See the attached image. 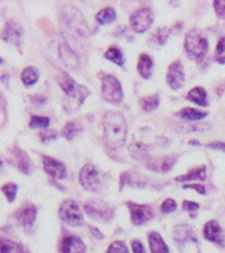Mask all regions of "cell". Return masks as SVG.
I'll return each instance as SVG.
<instances>
[{"label": "cell", "instance_id": "23", "mask_svg": "<svg viewBox=\"0 0 225 253\" xmlns=\"http://www.w3.org/2000/svg\"><path fill=\"white\" fill-rule=\"evenodd\" d=\"M38 78H40V72H38V69L34 68V66H27L23 72H21V82L26 84V86H33V84H36L37 81H38Z\"/></svg>", "mask_w": 225, "mask_h": 253}, {"label": "cell", "instance_id": "28", "mask_svg": "<svg viewBox=\"0 0 225 253\" xmlns=\"http://www.w3.org/2000/svg\"><path fill=\"white\" fill-rule=\"evenodd\" d=\"M58 82H59V86L62 87V90L65 94H68L69 91H72L73 89H75V86L78 84V83H75V81H73L72 78H71L69 75H66V73H62V75L59 76Z\"/></svg>", "mask_w": 225, "mask_h": 253}, {"label": "cell", "instance_id": "21", "mask_svg": "<svg viewBox=\"0 0 225 253\" xmlns=\"http://www.w3.org/2000/svg\"><path fill=\"white\" fill-rule=\"evenodd\" d=\"M187 100L196 103L198 106L206 107V106H207V91L204 90L203 87H200V86L193 87V89L187 93Z\"/></svg>", "mask_w": 225, "mask_h": 253}, {"label": "cell", "instance_id": "43", "mask_svg": "<svg viewBox=\"0 0 225 253\" xmlns=\"http://www.w3.org/2000/svg\"><path fill=\"white\" fill-rule=\"evenodd\" d=\"M183 208L187 210V211H196V210H198V204L197 203H193V201H184L183 203Z\"/></svg>", "mask_w": 225, "mask_h": 253}, {"label": "cell", "instance_id": "13", "mask_svg": "<svg viewBox=\"0 0 225 253\" xmlns=\"http://www.w3.org/2000/svg\"><path fill=\"white\" fill-rule=\"evenodd\" d=\"M16 218L17 221L26 228H30V226L34 225L37 218V208L33 206V204H24L23 207H20L16 211Z\"/></svg>", "mask_w": 225, "mask_h": 253}, {"label": "cell", "instance_id": "14", "mask_svg": "<svg viewBox=\"0 0 225 253\" xmlns=\"http://www.w3.org/2000/svg\"><path fill=\"white\" fill-rule=\"evenodd\" d=\"M204 236L206 239L210 242H214V244L220 245L221 248L224 246V234H223V229L221 226L218 225L217 221H208L207 224L204 225Z\"/></svg>", "mask_w": 225, "mask_h": 253}, {"label": "cell", "instance_id": "16", "mask_svg": "<svg viewBox=\"0 0 225 253\" xmlns=\"http://www.w3.org/2000/svg\"><path fill=\"white\" fill-rule=\"evenodd\" d=\"M61 253H85V244L78 236H66L61 244Z\"/></svg>", "mask_w": 225, "mask_h": 253}, {"label": "cell", "instance_id": "29", "mask_svg": "<svg viewBox=\"0 0 225 253\" xmlns=\"http://www.w3.org/2000/svg\"><path fill=\"white\" fill-rule=\"evenodd\" d=\"M158 104H159V96L158 94H153V96H148V97H144V99L141 100V107L144 111L146 113H149V111H152L158 107Z\"/></svg>", "mask_w": 225, "mask_h": 253}, {"label": "cell", "instance_id": "30", "mask_svg": "<svg viewBox=\"0 0 225 253\" xmlns=\"http://www.w3.org/2000/svg\"><path fill=\"white\" fill-rule=\"evenodd\" d=\"M81 131H82L81 126H79L78 123H72V121H71V123H68V124L65 126L62 134L66 139H73V138L78 135Z\"/></svg>", "mask_w": 225, "mask_h": 253}, {"label": "cell", "instance_id": "36", "mask_svg": "<svg viewBox=\"0 0 225 253\" xmlns=\"http://www.w3.org/2000/svg\"><path fill=\"white\" fill-rule=\"evenodd\" d=\"M176 161H178V158H176L175 155H171V156L163 158L162 163H161V170H162V172H169L172 168H173V165L176 163Z\"/></svg>", "mask_w": 225, "mask_h": 253}, {"label": "cell", "instance_id": "33", "mask_svg": "<svg viewBox=\"0 0 225 253\" xmlns=\"http://www.w3.org/2000/svg\"><path fill=\"white\" fill-rule=\"evenodd\" d=\"M49 126V118L41 117V116H33L30 120V126L31 128H46Z\"/></svg>", "mask_w": 225, "mask_h": 253}, {"label": "cell", "instance_id": "3", "mask_svg": "<svg viewBox=\"0 0 225 253\" xmlns=\"http://www.w3.org/2000/svg\"><path fill=\"white\" fill-rule=\"evenodd\" d=\"M101 96L107 103H113V104H117L123 100L124 97L123 87L114 76L104 75L101 78Z\"/></svg>", "mask_w": 225, "mask_h": 253}, {"label": "cell", "instance_id": "20", "mask_svg": "<svg viewBox=\"0 0 225 253\" xmlns=\"http://www.w3.org/2000/svg\"><path fill=\"white\" fill-rule=\"evenodd\" d=\"M149 248H151V252L152 253H168L169 252V248L168 245L165 244V241L162 239V236L159 235L158 232H151L149 236Z\"/></svg>", "mask_w": 225, "mask_h": 253}, {"label": "cell", "instance_id": "18", "mask_svg": "<svg viewBox=\"0 0 225 253\" xmlns=\"http://www.w3.org/2000/svg\"><path fill=\"white\" fill-rule=\"evenodd\" d=\"M153 71V61L151 56L146 54L139 55L138 59V73L144 78V79H149Z\"/></svg>", "mask_w": 225, "mask_h": 253}, {"label": "cell", "instance_id": "19", "mask_svg": "<svg viewBox=\"0 0 225 253\" xmlns=\"http://www.w3.org/2000/svg\"><path fill=\"white\" fill-rule=\"evenodd\" d=\"M124 184H128L131 187H145L146 186V179L144 176L138 174V173H124L121 176V187H124Z\"/></svg>", "mask_w": 225, "mask_h": 253}, {"label": "cell", "instance_id": "46", "mask_svg": "<svg viewBox=\"0 0 225 253\" xmlns=\"http://www.w3.org/2000/svg\"><path fill=\"white\" fill-rule=\"evenodd\" d=\"M0 63H3V59H1V58H0Z\"/></svg>", "mask_w": 225, "mask_h": 253}, {"label": "cell", "instance_id": "34", "mask_svg": "<svg viewBox=\"0 0 225 253\" xmlns=\"http://www.w3.org/2000/svg\"><path fill=\"white\" fill-rule=\"evenodd\" d=\"M216 59L217 62L225 63V37L220 38L216 49Z\"/></svg>", "mask_w": 225, "mask_h": 253}, {"label": "cell", "instance_id": "44", "mask_svg": "<svg viewBox=\"0 0 225 253\" xmlns=\"http://www.w3.org/2000/svg\"><path fill=\"white\" fill-rule=\"evenodd\" d=\"M208 148L225 152V142H211V144H208Z\"/></svg>", "mask_w": 225, "mask_h": 253}, {"label": "cell", "instance_id": "2", "mask_svg": "<svg viewBox=\"0 0 225 253\" xmlns=\"http://www.w3.org/2000/svg\"><path fill=\"white\" fill-rule=\"evenodd\" d=\"M184 48L191 58H203L208 51V40L200 30L193 28L186 34Z\"/></svg>", "mask_w": 225, "mask_h": 253}, {"label": "cell", "instance_id": "40", "mask_svg": "<svg viewBox=\"0 0 225 253\" xmlns=\"http://www.w3.org/2000/svg\"><path fill=\"white\" fill-rule=\"evenodd\" d=\"M214 9L220 17H225V0H217L214 1Z\"/></svg>", "mask_w": 225, "mask_h": 253}, {"label": "cell", "instance_id": "37", "mask_svg": "<svg viewBox=\"0 0 225 253\" xmlns=\"http://www.w3.org/2000/svg\"><path fill=\"white\" fill-rule=\"evenodd\" d=\"M168 37H169V30H168V28H159V30L156 31L155 37H153V40H155L159 45H163V44L166 42Z\"/></svg>", "mask_w": 225, "mask_h": 253}, {"label": "cell", "instance_id": "7", "mask_svg": "<svg viewBox=\"0 0 225 253\" xmlns=\"http://www.w3.org/2000/svg\"><path fill=\"white\" fill-rule=\"evenodd\" d=\"M88 96H89V90L81 84H76L72 91L65 94V103H63L65 110L66 111H76L83 104V101Z\"/></svg>", "mask_w": 225, "mask_h": 253}, {"label": "cell", "instance_id": "11", "mask_svg": "<svg viewBox=\"0 0 225 253\" xmlns=\"http://www.w3.org/2000/svg\"><path fill=\"white\" fill-rule=\"evenodd\" d=\"M21 37H23V28L16 21H7L6 26L1 31V38L13 45H20L21 42Z\"/></svg>", "mask_w": 225, "mask_h": 253}, {"label": "cell", "instance_id": "31", "mask_svg": "<svg viewBox=\"0 0 225 253\" xmlns=\"http://www.w3.org/2000/svg\"><path fill=\"white\" fill-rule=\"evenodd\" d=\"M130 154L133 155L135 159H144V156L148 154V148L144 144H134L130 148Z\"/></svg>", "mask_w": 225, "mask_h": 253}, {"label": "cell", "instance_id": "26", "mask_svg": "<svg viewBox=\"0 0 225 253\" xmlns=\"http://www.w3.org/2000/svg\"><path fill=\"white\" fill-rule=\"evenodd\" d=\"M0 253H24V249L16 242L0 239Z\"/></svg>", "mask_w": 225, "mask_h": 253}, {"label": "cell", "instance_id": "38", "mask_svg": "<svg viewBox=\"0 0 225 253\" xmlns=\"http://www.w3.org/2000/svg\"><path fill=\"white\" fill-rule=\"evenodd\" d=\"M56 136H58V132H56V131H54V129H48V131H44V132L40 134V139H41L44 144H48V142L56 139Z\"/></svg>", "mask_w": 225, "mask_h": 253}, {"label": "cell", "instance_id": "6", "mask_svg": "<svg viewBox=\"0 0 225 253\" xmlns=\"http://www.w3.org/2000/svg\"><path fill=\"white\" fill-rule=\"evenodd\" d=\"M79 180L81 184L89 191H97L100 187V176L97 169L93 165H85L82 168L81 174H79Z\"/></svg>", "mask_w": 225, "mask_h": 253}, {"label": "cell", "instance_id": "42", "mask_svg": "<svg viewBox=\"0 0 225 253\" xmlns=\"http://www.w3.org/2000/svg\"><path fill=\"white\" fill-rule=\"evenodd\" d=\"M131 246H133V252L134 253H145V249L144 246H142V244L139 242V241H133L131 242Z\"/></svg>", "mask_w": 225, "mask_h": 253}, {"label": "cell", "instance_id": "41", "mask_svg": "<svg viewBox=\"0 0 225 253\" xmlns=\"http://www.w3.org/2000/svg\"><path fill=\"white\" fill-rule=\"evenodd\" d=\"M184 189H193L196 190L197 193H200V194H206V189H204V186H201V184H184L183 186Z\"/></svg>", "mask_w": 225, "mask_h": 253}, {"label": "cell", "instance_id": "17", "mask_svg": "<svg viewBox=\"0 0 225 253\" xmlns=\"http://www.w3.org/2000/svg\"><path fill=\"white\" fill-rule=\"evenodd\" d=\"M206 176H207V172H206V166H200V168H196L193 170H190L189 173L186 174H181V176H178L175 180L178 183H186V181L190 180H206Z\"/></svg>", "mask_w": 225, "mask_h": 253}, {"label": "cell", "instance_id": "22", "mask_svg": "<svg viewBox=\"0 0 225 253\" xmlns=\"http://www.w3.org/2000/svg\"><path fill=\"white\" fill-rule=\"evenodd\" d=\"M116 18H117V14H116L114 9H111V7L101 9L99 13L96 14V20H97V23L101 24V26H108V24L114 23Z\"/></svg>", "mask_w": 225, "mask_h": 253}, {"label": "cell", "instance_id": "10", "mask_svg": "<svg viewBox=\"0 0 225 253\" xmlns=\"http://www.w3.org/2000/svg\"><path fill=\"white\" fill-rule=\"evenodd\" d=\"M166 81H168V84L175 90H178L184 84V71H183V65L180 61H175L169 66Z\"/></svg>", "mask_w": 225, "mask_h": 253}, {"label": "cell", "instance_id": "39", "mask_svg": "<svg viewBox=\"0 0 225 253\" xmlns=\"http://www.w3.org/2000/svg\"><path fill=\"white\" fill-rule=\"evenodd\" d=\"M176 201L172 199H166L165 201L162 203V211L163 212H166V214H169V212H172V211H175L176 210Z\"/></svg>", "mask_w": 225, "mask_h": 253}, {"label": "cell", "instance_id": "8", "mask_svg": "<svg viewBox=\"0 0 225 253\" xmlns=\"http://www.w3.org/2000/svg\"><path fill=\"white\" fill-rule=\"evenodd\" d=\"M127 207L130 208L131 212V221L135 225H142L145 222H148L153 217V210L149 206L145 204H135L133 201L127 203Z\"/></svg>", "mask_w": 225, "mask_h": 253}, {"label": "cell", "instance_id": "9", "mask_svg": "<svg viewBox=\"0 0 225 253\" xmlns=\"http://www.w3.org/2000/svg\"><path fill=\"white\" fill-rule=\"evenodd\" d=\"M86 212L89 214L91 218L96 219H103V221H108L110 218L113 217V210L106 206L103 201H89L85 206Z\"/></svg>", "mask_w": 225, "mask_h": 253}, {"label": "cell", "instance_id": "25", "mask_svg": "<svg viewBox=\"0 0 225 253\" xmlns=\"http://www.w3.org/2000/svg\"><path fill=\"white\" fill-rule=\"evenodd\" d=\"M104 56H106V59L114 62L118 66H124V55H123V52L118 49L117 46L108 48L107 51H106V54H104Z\"/></svg>", "mask_w": 225, "mask_h": 253}, {"label": "cell", "instance_id": "27", "mask_svg": "<svg viewBox=\"0 0 225 253\" xmlns=\"http://www.w3.org/2000/svg\"><path fill=\"white\" fill-rule=\"evenodd\" d=\"M14 155H16V159H17L18 169L23 173H30V161H28L26 152H23L18 148H14Z\"/></svg>", "mask_w": 225, "mask_h": 253}, {"label": "cell", "instance_id": "35", "mask_svg": "<svg viewBox=\"0 0 225 253\" xmlns=\"http://www.w3.org/2000/svg\"><path fill=\"white\" fill-rule=\"evenodd\" d=\"M107 253H128V249H127L124 242L116 241V242H113V244L108 246Z\"/></svg>", "mask_w": 225, "mask_h": 253}, {"label": "cell", "instance_id": "45", "mask_svg": "<svg viewBox=\"0 0 225 253\" xmlns=\"http://www.w3.org/2000/svg\"><path fill=\"white\" fill-rule=\"evenodd\" d=\"M1 166H3V163H1V161H0V169H1Z\"/></svg>", "mask_w": 225, "mask_h": 253}, {"label": "cell", "instance_id": "32", "mask_svg": "<svg viewBox=\"0 0 225 253\" xmlns=\"http://www.w3.org/2000/svg\"><path fill=\"white\" fill-rule=\"evenodd\" d=\"M1 191L6 196V199L9 200L10 203H13L16 200V194H17V186L14 183H6L1 186Z\"/></svg>", "mask_w": 225, "mask_h": 253}, {"label": "cell", "instance_id": "12", "mask_svg": "<svg viewBox=\"0 0 225 253\" xmlns=\"http://www.w3.org/2000/svg\"><path fill=\"white\" fill-rule=\"evenodd\" d=\"M43 165H44V170L51 177H54V179H65L66 177V168L62 162L56 161L51 156H44Z\"/></svg>", "mask_w": 225, "mask_h": 253}, {"label": "cell", "instance_id": "1", "mask_svg": "<svg viewBox=\"0 0 225 253\" xmlns=\"http://www.w3.org/2000/svg\"><path fill=\"white\" fill-rule=\"evenodd\" d=\"M104 142L110 148H121L127 139V123L123 114L117 111H108L103 118Z\"/></svg>", "mask_w": 225, "mask_h": 253}, {"label": "cell", "instance_id": "5", "mask_svg": "<svg viewBox=\"0 0 225 253\" xmlns=\"http://www.w3.org/2000/svg\"><path fill=\"white\" fill-rule=\"evenodd\" d=\"M153 21V14L149 9H138L130 17L131 27L135 33H145L151 27Z\"/></svg>", "mask_w": 225, "mask_h": 253}, {"label": "cell", "instance_id": "4", "mask_svg": "<svg viewBox=\"0 0 225 253\" xmlns=\"http://www.w3.org/2000/svg\"><path fill=\"white\" fill-rule=\"evenodd\" d=\"M59 217L63 222L72 226H79L83 222V214H82L81 208L73 200H66L61 204Z\"/></svg>", "mask_w": 225, "mask_h": 253}, {"label": "cell", "instance_id": "15", "mask_svg": "<svg viewBox=\"0 0 225 253\" xmlns=\"http://www.w3.org/2000/svg\"><path fill=\"white\" fill-rule=\"evenodd\" d=\"M59 56H61V59L63 61V63L68 66V68H71V69H78L79 68V56L73 52V49L71 46L68 45V44H65V42H61L59 44Z\"/></svg>", "mask_w": 225, "mask_h": 253}, {"label": "cell", "instance_id": "24", "mask_svg": "<svg viewBox=\"0 0 225 253\" xmlns=\"http://www.w3.org/2000/svg\"><path fill=\"white\" fill-rule=\"evenodd\" d=\"M179 116L184 120H189V121H197V120H201V118L207 117V113L206 111H198L197 109H183L180 110Z\"/></svg>", "mask_w": 225, "mask_h": 253}]
</instances>
